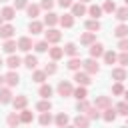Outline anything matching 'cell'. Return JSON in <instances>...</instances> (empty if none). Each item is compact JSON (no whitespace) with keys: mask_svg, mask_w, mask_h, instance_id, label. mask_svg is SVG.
<instances>
[{"mask_svg":"<svg viewBox=\"0 0 128 128\" xmlns=\"http://www.w3.org/2000/svg\"><path fill=\"white\" fill-rule=\"evenodd\" d=\"M62 56H64V48H58V46L50 48V58L52 60H60Z\"/></svg>","mask_w":128,"mask_h":128,"instance_id":"obj_24","label":"cell"},{"mask_svg":"<svg viewBox=\"0 0 128 128\" xmlns=\"http://www.w3.org/2000/svg\"><path fill=\"white\" fill-rule=\"evenodd\" d=\"M4 78H6V84H8V86H16V84L20 82V76H18V72H14V70H10Z\"/></svg>","mask_w":128,"mask_h":128,"instance_id":"obj_8","label":"cell"},{"mask_svg":"<svg viewBox=\"0 0 128 128\" xmlns=\"http://www.w3.org/2000/svg\"><path fill=\"white\" fill-rule=\"evenodd\" d=\"M20 64H22V60H20L18 56H14V54H10V56H8V60H6V66H8L10 70H16Z\"/></svg>","mask_w":128,"mask_h":128,"instance_id":"obj_10","label":"cell"},{"mask_svg":"<svg viewBox=\"0 0 128 128\" xmlns=\"http://www.w3.org/2000/svg\"><path fill=\"white\" fill-rule=\"evenodd\" d=\"M102 10H104V12H108V14H112V12H116V4H114L112 0H106V2H104V6H102Z\"/></svg>","mask_w":128,"mask_h":128,"instance_id":"obj_39","label":"cell"},{"mask_svg":"<svg viewBox=\"0 0 128 128\" xmlns=\"http://www.w3.org/2000/svg\"><path fill=\"white\" fill-rule=\"evenodd\" d=\"M56 22H60V18H58L54 12H48V14L44 16V24H46V26L52 28V26H56Z\"/></svg>","mask_w":128,"mask_h":128,"instance_id":"obj_13","label":"cell"},{"mask_svg":"<svg viewBox=\"0 0 128 128\" xmlns=\"http://www.w3.org/2000/svg\"><path fill=\"white\" fill-rule=\"evenodd\" d=\"M12 102V92L8 88H0V104H8Z\"/></svg>","mask_w":128,"mask_h":128,"instance_id":"obj_17","label":"cell"},{"mask_svg":"<svg viewBox=\"0 0 128 128\" xmlns=\"http://www.w3.org/2000/svg\"><path fill=\"white\" fill-rule=\"evenodd\" d=\"M90 56H92V58H100V56H104V46L98 44V42L90 44Z\"/></svg>","mask_w":128,"mask_h":128,"instance_id":"obj_7","label":"cell"},{"mask_svg":"<svg viewBox=\"0 0 128 128\" xmlns=\"http://www.w3.org/2000/svg\"><path fill=\"white\" fill-rule=\"evenodd\" d=\"M2 66H4V60H2V58H0V68H2Z\"/></svg>","mask_w":128,"mask_h":128,"instance_id":"obj_54","label":"cell"},{"mask_svg":"<svg viewBox=\"0 0 128 128\" xmlns=\"http://www.w3.org/2000/svg\"><path fill=\"white\" fill-rule=\"evenodd\" d=\"M4 82H6V78H4V76H0V88H2V84H4Z\"/></svg>","mask_w":128,"mask_h":128,"instance_id":"obj_52","label":"cell"},{"mask_svg":"<svg viewBox=\"0 0 128 128\" xmlns=\"http://www.w3.org/2000/svg\"><path fill=\"white\" fill-rule=\"evenodd\" d=\"M14 26L12 24H4V26H0V38H4V40H8V38H12L14 36Z\"/></svg>","mask_w":128,"mask_h":128,"instance_id":"obj_6","label":"cell"},{"mask_svg":"<svg viewBox=\"0 0 128 128\" xmlns=\"http://www.w3.org/2000/svg\"><path fill=\"white\" fill-rule=\"evenodd\" d=\"M124 98H126V102H128V90H124Z\"/></svg>","mask_w":128,"mask_h":128,"instance_id":"obj_53","label":"cell"},{"mask_svg":"<svg viewBox=\"0 0 128 128\" xmlns=\"http://www.w3.org/2000/svg\"><path fill=\"white\" fill-rule=\"evenodd\" d=\"M26 12H28L30 18H36V16L40 14V6H38V4H28V6H26Z\"/></svg>","mask_w":128,"mask_h":128,"instance_id":"obj_22","label":"cell"},{"mask_svg":"<svg viewBox=\"0 0 128 128\" xmlns=\"http://www.w3.org/2000/svg\"><path fill=\"white\" fill-rule=\"evenodd\" d=\"M32 112L30 110H26V108H22V112H20V122H24V124H28V122H32Z\"/></svg>","mask_w":128,"mask_h":128,"instance_id":"obj_31","label":"cell"},{"mask_svg":"<svg viewBox=\"0 0 128 128\" xmlns=\"http://www.w3.org/2000/svg\"><path fill=\"white\" fill-rule=\"evenodd\" d=\"M86 28H88L90 32H96V30H100V22H98V18H92V20H88V22H86Z\"/></svg>","mask_w":128,"mask_h":128,"instance_id":"obj_34","label":"cell"},{"mask_svg":"<svg viewBox=\"0 0 128 128\" xmlns=\"http://www.w3.org/2000/svg\"><path fill=\"white\" fill-rule=\"evenodd\" d=\"M0 14H2V18H4V20H12V18L16 16V8H12V6H6V8H4Z\"/></svg>","mask_w":128,"mask_h":128,"instance_id":"obj_19","label":"cell"},{"mask_svg":"<svg viewBox=\"0 0 128 128\" xmlns=\"http://www.w3.org/2000/svg\"><path fill=\"white\" fill-rule=\"evenodd\" d=\"M114 34H116L118 38L128 36V24H120V26H116V28H114Z\"/></svg>","mask_w":128,"mask_h":128,"instance_id":"obj_26","label":"cell"},{"mask_svg":"<svg viewBox=\"0 0 128 128\" xmlns=\"http://www.w3.org/2000/svg\"><path fill=\"white\" fill-rule=\"evenodd\" d=\"M58 4L62 8H72V0H58Z\"/></svg>","mask_w":128,"mask_h":128,"instance_id":"obj_51","label":"cell"},{"mask_svg":"<svg viewBox=\"0 0 128 128\" xmlns=\"http://www.w3.org/2000/svg\"><path fill=\"white\" fill-rule=\"evenodd\" d=\"M112 94H124V86H122V82H116V84L112 86Z\"/></svg>","mask_w":128,"mask_h":128,"instance_id":"obj_46","label":"cell"},{"mask_svg":"<svg viewBox=\"0 0 128 128\" xmlns=\"http://www.w3.org/2000/svg\"><path fill=\"white\" fill-rule=\"evenodd\" d=\"M36 108H38L40 112H48V110L52 108V104H50V100H48V98H44V100H40V102L36 104Z\"/></svg>","mask_w":128,"mask_h":128,"instance_id":"obj_29","label":"cell"},{"mask_svg":"<svg viewBox=\"0 0 128 128\" xmlns=\"http://www.w3.org/2000/svg\"><path fill=\"white\" fill-rule=\"evenodd\" d=\"M124 2H126V6H128V0H124Z\"/></svg>","mask_w":128,"mask_h":128,"instance_id":"obj_57","label":"cell"},{"mask_svg":"<svg viewBox=\"0 0 128 128\" xmlns=\"http://www.w3.org/2000/svg\"><path fill=\"white\" fill-rule=\"evenodd\" d=\"M126 124H128V116H126Z\"/></svg>","mask_w":128,"mask_h":128,"instance_id":"obj_58","label":"cell"},{"mask_svg":"<svg viewBox=\"0 0 128 128\" xmlns=\"http://www.w3.org/2000/svg\"><path fill=\"white\" fill-rule=\"evenodd\" d=\"M94 40H96V32H86V34H82V36H80V42H82V44H86V46L94 44Z\"/></svg>","mask_w":128,"mask_h":128,"instance_id":"obj_14","label":"cell"},{"mask_svg":"<svg viewBox=\"0 0 128 128\" xmlns=\"http://www.w3.org/2000/svg\"><path fill=\"white\" fill-rule=\"evenodd\" d=\"M60 38H62V34H60L56 28H50V30L46 32V42H48V44H56Z\"/></svg>","mask_w":128,"mask_h":128,"instance_id":"obj_4","label":"cell"},{"mask_svg":"<svg viewBox=\"0 0 128 128\" xmlns=\"http://www.w3.org/2000/svg\"><path fill=\"white\" fill-rule=\"evenodd\" d=\"M116 112L118 114H122V116H128V102L124 100V102H120L118 106H116Z\"/></svg>","mask_w":128,"mask_h":128,"instance_id":"obj_41","label":"cell"},{"mask_svg":"<svg viewBox=\"0 0 128 128\" xmlns=\"http://www.w3.org/2000/svg\"><path fill=\"white\" fill-rule=\"evenodd\" d=\"M72 14H74V16H84V14H86V6H84V2H76V4H72Z\"/></svg>","mask_w":128,"mask_h":128,"instance_id":"obj_12","label":"cell"},{"mask_svg":"<svg viewBox=\"0 0 128 128\" xmlns=\"http://www.w3.org/2000/svg\"><path fill=\"white\" fill-rule=\"evenodd\" d=\"M88 122H90L88 116H76V118H74V124H76V126H88Z\"/></svg>","mask_w":128,"mask_h":128,"instance_id":"obj_42","label":"cell"},{"mask_svg":"<svg viewBox=\"0 0 128 128\" xmlns=\"http://www.w3.org/2000/svg\"><path fill=\"white\" fill-rule=\"evenodd\" d=\"M118 48H120V50H128V38H126V36L118 42Z\"/></svg>","mask_w":128,"mask_h":128,"instance_id":"obj_50","label":"cell"},{"mask_svg":"<svg viewBox=\"0 0 128 128\" xmlns=\"http://www.w3.org/2000/svg\"><path fill=\"white\" fill-rule=\"evenodd\" d=\"M126 70L124 68H112V78L116 80V82H122V80H126Z\"/></svg>","mask_w":128,"mask_h":128,"instance_id":"obj_11","label":"cell"},{"mask_svg":"<svg viewBox=\"0 0 128 128\" xmlns=\"http://www.w3.org/2000/svg\"><path fill=\"white\" fill-rule=\"evenodd\" d=\"M80 2H90V0H80Z\"/></svg>","mask_w":128,"mask_h":128,"instance_id":"obj_56","label":"cell"},{"mask_svg":"<svg viewBox=\"0 0 128 128\" xmlns=\"http://www.w3.org/2000/svg\"><path fill=\"white\" fill-rule=\"evenodd\" d=\"M46 76H48V74H46L44 70H36V72L32 74V80H34V82H38V84H44Z\"/></svg>","mask_w":128,"mask_h":128,"instance_id":"obj_25","label":"cell"},{"mask_svg":"<svg viewBox=\"0 0 128 128\" xmlns=\"http://www.w3.org/2000/svg\"><path fill=\"white\" fill-rule=\"evenodd\" d=\"M86 114H88L90 120H98V118H100V112H98L96 106H88V108H86Z\"/></svg>","mask_w":128,"mask_h":128,"instance_id":"obj_30","label":"cell"},{"mask_svg":"<svg viewBox=\"0 0 128 128\" xmlns=\"http://www.w3.org/2000/svg\"><path fill=\"white\" fill-rule=\"evenodd\" d=\"M118 62L122 66H128V50H122V54L118 56Z\"/></svg>","mask_w":128,"mask_h":128,"instance_id":"obj_45","label":"cell"},{"mask_svg":"<svg viewBox=\"0 0 128 128\" xmlns=\"http://www.w3.org/2000/svg\"><path fill=\"white\" fill-rule=\"evenodd\" d=\"M34 48H36V52H46V50H48V42H46V40L36 42V44H34Z\"/></svg>","mask_w":128,"mask_h":128,"instance_id":"obj_43","label":"cell"},{"mask_svg":"<svg viewBox=\"0 0 128 128\" xmlns=\"http://www.w3.org/2000/svg\"><path fill=\"white\" fill-rule=\"evenodd\" d=\"M36 64H38V58H36V56H30V54H28V56L24 58V66H26V68L32 70V68H36Z\"/></svg>","mask_w":128,"mask_h":128,"instance_id":"obj_27","label":"cell"},{"mask_svg":"<svg viewBox=\"0 0 128 128\" xmlns=\"http://www.w3.org/2000/svg\"><path fill=\"white\" fill-rule=\"evenodd\" d=\"M74 96H76L78 100H84V98L88 96V94H86V86H80V84H78V88L74 90Z\"/></svg>","mask_w":128,"mask_h":128,"instance_id":"obj_37","label":"cell"},{"mask_svg":"<svg viewBox=\"0 0 128 128\" xmlns=\"http://www.w3.org/2000/svg\"><path fill=\"white\" fill-rule=\"evenodd\" d=\"M40 96L42 98H50L52 96V86L50 84H42L40 86Z\"/></svg>","mask_w":128,"mask_h":128,"instance_id":"obj_35","label":"cell"},{"mask_svg":"<svg viewBox=\"0 0 128 128\" xmlns=\"http://www.w3.org/2000/svg\"><path fill=\"white\" fill-rule=\"evenodd\" d=\"M44 72H46V74H54V72H56V64H54V62L46 64V66H44Z\"/></svg>","mask_w":128,"mask_h":128,"instance_id":"obj_47","label":"cell"},{"mask_svg":"<svg viewBox=\"0 0 128 128\" xmlns=\"http://www.w3.org/2000/svg\"><path fill=\"white\" fill-rule=\"evenodd\" d=\"M18 48H20L22 52H28V50L32 48V40H30L28 36H24V38H20V40H18Z\"/></svg>","mask_w":128,"mask_h":128,"instance_id":"obj_15","label":"cell"},{"mask_svg":"<svg viewBox=\"0 0 128 128\" xmlns=\"http://www.w3.org/2000/svg\"><path fill=\"white\" fill-rule=\"evenodd\" d=\"M64 54H68V56H76V54H78L76 44H72V42H70V44H66V46H64Z\"/></svg>","mask_w":128,"mask_h":128,"instance_id":"obj_36","label":"cell"},{"mask_svg":"<svg viewBox=\"0 0 128 128\" xmlns=\"http://www.w3.org/2000/svg\"><path fill=\"white\" fill-rule=\"evenodd\" d=\"M68 122H70L68 114H64V112H62V114H58V116H56V124H58V126H66Z\"/></svg>","mask_w":128,"mask_h":128,"instance_id":"obj_40","label":"cell"},{"mask_svg":"<svg viewBox=\"0 0 128 128\" xmlns=\"http://www.w3.org/2000/svg\"><path fill=\"white\" fill-rule=\"evenodd\" d=\"M104 62L106 64H114V62H118V56H116V52L114 50H108V52H104Z\"/></svg>","mask_w":128,"mask_h":128,"instance_id":"obj_21","label":"cell"},{"mask_svg":"<svg viewBox=\"0 0 128 128\" xmlns=\"http://www.w3.org/2000/svg\"><path fill=\"white\" fill-rule=\"evenodd\" d=\"M60 24H62L64 28H72V24H74V14H64V16H60Z\"/></svg>","mask_w":128,"mask_h":128,"instance_id":"obj_18","label":"cell"},{"mask_svg":"<svg viewBox=\"0 0 128 128\" xmlns=\"http://www.w3.org/2000/svg\"><path fill=\"white\" fill-rule=\"evenodd\" d=\"M2 20H4V18H2V14H0V26H2Z\"/></svg>","mask_w":128,"mask_h":128,"instance_id":"obj_55","label":"cell"},{"mask_svg":"<svg viewBox=\"0 0 128 128\" xmlns=\"http://www.w3.org/2000/svg\"><path fill=\"white\" fill-rule=\"evenodd\" d=\"M80 66H82V60H80V58L72 56V58L68 60V68H70V70H80Z\"/></svg>","mask_w":128,"mask_h":128,"instance_id":"obj_28","label":"cell"},{"mask_svg":"<svg viewBox=\"0 0 128 128\" xmlns=\"http://www.w3.org/2000/svg\"><path fill=\"white\" fill-rule=\"evenodd\" d=\"M28 30H30L32 34H40V32H42V22H38V20L32 18V22L28 24Z\"/></svg>","mask_w":128,"mask_h":128,"instance_id":"obj_20","label":"cell"},{"mask_svg":"<svg viewBox=\"0 0 128 128\" xmlns=\"http://www.w3.org/2000/svg\"><path fill=\"white\" fill-rule=\"evenodd\" d=\"M0 2H4V0H0Z\"/></svg>","mask_w":128,"mask_h":128,"instance_id":"obj_59","label":"cell"},{"mask_svg":"<svg viewBox=\"0 0 128 128\" xmlns=\"http://www.w3.org/2000/svg\"><path fill=\"white\" fill-rule=\"evenodd\" d=\"M52 6H54L52 0H42L40 2V8H44V10H52Z\"/></svg>","mask_w":128,"mask_h":128,"instance_id":"obj_48","label":"cell"},{"mask_svg":"<svg viewBox=\"0 0 128 128\" xmlns=\"http://www.w3.org/2000/svg\"><path fill=\"white\" fill-rule=\"evenodd\" d=\"M82 66H84V70L88 72V74H98V70H100V66L96 64V58H88V60H84L82 62Z\"/></svg>","mask_w":128,"mask_h":128,"instance_id":"obj_1","label":"cell"},{"mask_svg":"<svg viewBox=\"0 0 128 128\" xmlns=\"http://www.w3.org/2000/svg\"><path fill=\"white\" fill-rule=\"evenodd\" d=\"M50 122H52V116H50L48 112H42V114H40V124L46 126V124H50Z\"/></svg>","mask_w":128,"mask_h":128,"instance_id":"obj_44","label":"cell"},{"mask_svg":"<svg viewBox=\"0 0 128 128\" xmlns=\"http://www.w3.org/2000/svg\"><path fill=\"white\" fill-rule=\"evenodd\" d=\"M74 80L80 84V86H88L92 80H90V76H88V72H80V70H76V74H74Z\"/></svg>","mask_w":128,"mask_h":128,"instance_id":"obj_3","label":"cell"},{"mask_svg":"<svg viewBox=\"0 0 128 128\" xmlns=\"http://www.w3.org/2000/svg\"><path fill=\"white\" fill-rule=\"evenodd\" d=\"M58 94H60V96H64V98H66V96H72V94H74L72 84H70L68 80H62V82L58 84Z\"/></svg>","mask_w":128,"mask_h":128,"instance_id":"obj_2","label":"cell"},{"mask_svg":"<svg viewBox=\"0 0 128 128\" xmlns=\"http://www.w3.org/2000/svg\"><path fill=\"white\" fill-rule=\"evenodd\" d=\"M88 12H90L92 18H100V16H102V8H100L98 4H92V6L88 8Z\"/></svg>","mask_w":128,"mask_h":128,"instance_id":"obj_33","label":"cell"},{"mask_svg":"<svg viewBox=\"0 0 128 128\" xmlns=\"http://www.w3.org/2000/svg\"><path fill=\"white\" fill-rule=\"evenodd\" d=\"M6 124H8V126H16V124H20V116H18V114H14V112H12V114H8Z\"/></svg>","mask_w":128,"mask_h":128,"instance_id":"obj_38","label":"cell"},{"mask_svg":"<svg viewBox=\"0 0 128 128\" xmlns=\"http://www.w3.org/2000/svg\"><path fill=\"white\" fill-rule=\"evenodd\" d=\"M116 108H112V106H108V108H104V114H102V118L106 120V122H114L116 120Z\"/></svg>","mask_w":128,"mask_h":128,"instance_id":"obj_9","label":"cell"},{"mask_svg":"<svg viewBox=\"0 0 128 128\" xmlns=\"http://www.w3.org/2000/svg\"><path fill=\"white\" fill-rule=\"evenodd\" d=\"M2 48H4V52H8V54H14V50L18 48V44H16L14 40H10V38H8V40L4 42V46H2Z\"/></svg>","mask_w":128,"mask_h":128,"instance_id":"obj_23","label":"cell"},{"mask_svg":"<svg viewBox=\"0 0 128 128\" xmlns=\"http://www.w3.org/2000/svg\"><path fill=\"white\" fill-rule=\"evenodd\" d=\"M112 104V100H110V96H98L96 100H94V106L98 108V110H104V108H108Z\"/></svg>","mask_w":128,"mask_h":128,"instance_id":"obj_5","label":"cell"},{"mask_svg":"<svg viewBox=\"0 0 128 128\" xmlns=\"http://www.w3.org/2000/svg\"><path fill=\"white\" fill-rule=\"evenodd\" d=\"M26 6H28L26 0H14V8H16V10H22V8H26Z\"/></svg>","mask_w":128,"mask_h":128,"instance_id":"obj_49","label":"cell"},{"mask_svg":"<svg viewBox=\"0 0 128 128\" xmlns=\"http://www.w3.org/2000/svg\"><path fill=\"white\" fill-rule=\"evenodd\" d=\"M116 18H118L120 22H126V20H128V6L118 8V10H116Z\"/></svg>","mask_w":128,"mask_h":128,"instance_id":"obj_32","label":"cell"},{"mask_svg":"<svg viewBox=\"0 0 128 128\" xmlns=\"http://www.w3.org/2000/svg\"><path fill=\"white\" fill-rule=\"evenodd\" d=\"M12 104H14V108H16V110H22V108H26L28 98H26V96H16V98L12 100Z\"/></svg>","mask_w":128,"mask_h":128,"instance_id":"obj_16","label":"cell"}]
</instances>
